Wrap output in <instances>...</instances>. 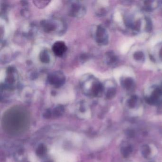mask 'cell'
<instances>
[{"label":"cell","instance_id":"obj_1","mask_svg":"<svg viewBox=\"0 0 162 162\" xmlns=\"http://www.w3.org/2000/svg\"><path fill=\"white\" fill-rule=\"evenodd\" d=\"M29 112L24 107H13L4 113L2 125L4 130L10 135H18L25 131L30 123Z\"/></svg>","mask_w":162,"mask_h":162},{"label":"cell","instance_id":"obj_2","mask_svg":"<svg viewBox=\"0 0 162 162\" xmlns=\"http://www.w3.org/2000/svg\"><path fill=\"white\" fill-rule=\"evenodd\" d=\"M80 85L84 94L91 97H99L104 90L102 84L91 75L83 76L81 79Z\"/></svg>","mask_w":162,"mask_h":162},{"label":"cell","instance_id":"obj_3","mask_svg":"<svg viewBox=\"0 0 162 162\" xmlns=\"http://www.w3.org/2000/svg\"><path fill=\"white\" fill-rule=\"evenodd\" d=\"M41 26L43 31L47 33L61 32L65 28L64 23L57 19L43 20L41 22Z\"/></svg>","mask_w":162,"mask_h":162},{"label":"cell","instance_id":"obj_4","mask_svg":"<svg viewBox=\"0 0 162 162\" xmlns=\"http://www.w3.org/2000/svg\"><path fill=\"white\" fill-rule=\"evenodd\" d=\"M18 75L16 69L12 67L8 68L3 88L6 90H13L17 85Z\"/></svg>","mask_w":162,"mask_h":162},{"label":"cell","instance_id":"obj_5","mask_svg":"<svg viewBox=\"0 0 162 162\" xmlns=\"http://www.w3.org/2000/svg\"><path fill=\"white\" fill-rule=\"evenodd\" d=\"M48 82L56 88L62 87L66 81L65 75L60 71H55L49 74L47 78Z\"/></svg>","mask_w":162,"mask_h":162},{"label":"cell","instance_id":"obj_6","mask_svg":"<svg viewBox=\"0 0 162 162\" xmlns=\"http://www.w3.org/2000/svg\"><path fill=\"white\" fill-rule=\"evenodd\" d=\"M85 7L79 1H72L68 8V15L76 18H81L86 14Z\"/></svg>","mask_w":162,"mask_h":162},{"label":"cell","instance_id":"obj_7","mask_svg":"<svg viewBox=\"0 0 162 162\" xmlns=\"http://www.w3.org/2000/svg\"><path fill=\"white\" fill-rule=\"evenodd\" d=\"M96 42L100 45H106L107 42V35L105 28L101 26L97 27L95 33Z\"/></svg>","mask_w":162,"mask_h":162},{"label":"cell","instance_id":"obj_8","mask_svg":"<svg viewBox=\"0 0 162 162\" xmlns=\"http://www.w3.org/2000/svg\"><path fill=\"white\" fill-rule=\"evenodd\" d=\"M68 48L64 42L57 41L53 44L52 50L53 53L58 57H62L67 50Z\"/></svg>","mask_w":162,"mask_h":162},{"label":"cell","instance_id":"obj_9","mask_svg":"<svg viewBox=\"0 0 162 162\" xmlns=\"http://www.w3.org/2000/svg\"><path fill=\"white\" fill-rule=\"evenodd\" d=\"M147 102L150 105H159L162 103V91L157 89L154 91L152 96L147 99Z\"/></svg>","mask_w":162,"mask_h":162},{"label":"cell","instance_id":"obj_10","mask_svg":"<svg viewBox=\"0 0 162 162\" xmlns=\"http://www.w3.org/2000/svg\"><path fill=\"white\" fill-rule=\"evenodd\" d=\"M39 57L41 62L42 63L48 64L50 62V54L49 50H42L40 52Z\"/></svg>","mask_w":162,"mask_h":162},{"label":"cell","instance_id":"obj_11","mask_svg":"<svg viewBox=\"0 0 162 162\" xmlns=\"http://www.w3.org/2000/svg\"><path fill=\"white\" fill-rule=\"evenodd\" d=\"M133 147L131 145L124 146L121 148V153L125 158H128L133 152Z\"/></svg>","mask_w":162,"mask_h":162},{"label":"cell","instance_id":"obj_12","mask_svg":"<svg viewBox=\"0 0 162 162\" xmlns=\"http://www.w3.org/2000/svg\"><path fill=\"white\" fill-rule=\"evenodd\" d=\"M141 153L142 155L145 158H149L151 155V150L150 147L148 145H145L141 147Z\"/></svg>","mask_w":162,"mask_h":162},{"label":"cell","instance_id":"obj_13","mask_svg":"<svg viewBox=\"0 0 162 162\" xmlns=\"http://www.w3.org/2000/svg\"><path fill=\"white\" fill-rule=\"evenodd\" d=\"M34 4L39 8H44L50 2V1H33Z\"/></svg>","mask_w":162,"mask_h":162},{"label":"cell","instance_id":"obj_14","mask_svg":"<svg viewBox=\"0 0 162 162\" xmlns=\"http://www.w3.org/2000/svg\"><path fill=\"white\" fill-rule=\"evenodd\" d=\"M116 90L114 88H110L107 90L106 94V98L107 99H112L115 96Z\"/></svg>","mask_w":162,"mask_h":162},{"label":"cell","instance_id":"obj_15","mask_svg":"<svg viewBox=\"0 0 162 162\" xmlns=\"http://www.w3.org/2000/svg\"><path fill=\"white\" fill-rule=\"evenodd\" d=\"M137 100H138V98L136 96H133L131 98L130 100L129 101V106L131 108H134L136 106V104H137Z\"/></svg>","mask_w":162,"mask_h":162},{"label":"cell","instance_id":"obj_16","mask_svg":"<svg viewBox=\"0 0 162 162\" xmlns=\"http://www.w3.org/2000/svg\"><path fill=\"white\" fill-rule=\"evenodd\" d=\"M133 84V80L130 78H128L126 79L124 82V87L126 88L127 90H129L131 88Z\"/></svg>","mask_w":162,"mask_h":162},{"label":"cell","instance_id":"obj_17","mask_svg":"<svg viewBox=\"0 0 162 162\" xmlns=\"http://www.w3.org/2000/svg\"><path fill=\"white\" fill-rule=\"evenodd\" d=\"M134 57L136 60H141L144 57V54L142 52H137L134 55Z\"/></svg>","mask_w":162,"mask_h":162},{"label":"cell","instance_id":"obj_18","mask_svg":"<svg viewBox=\"0 0 162 162\" xmlns=\"http://www.w3.org/2000/svg\"><path fill=\"white\" fill-rule=\"evenodd\" d=\"M147 20V26H146V30L148 32H150L152 30V24L151 23V20L150 19L147 18L146 19Z\"/></svg>","mask_w":162,"mask_h":162},{"label":"cell","instance_id":"obj_19","mask_svg":"<svg viewBox=\"0 0 162 162\" xmlns=\"http://www.w3.org/2000/svg\"><path fill=\"white\" fill-rule=\"evenodd\" d=\"M38 154L39 155H43L45 152V148L43 146L40 147L38 149Z\"/></svg>","mask_w":162,"mask_h":162},{"label":"cell","instance_id":"obj_20","mask_svg":"<svg viewBox=\"0 0 162 162\" xmlns=\"http://www.w3.org/2000/svg\"><path fill=\"white\" fill-rule=\"evenodd\" d=\"M160 56L162 57V48L161 49V51H160Z\"/></svg>","mask_w":162,"mask_h":162}]
</instances>
